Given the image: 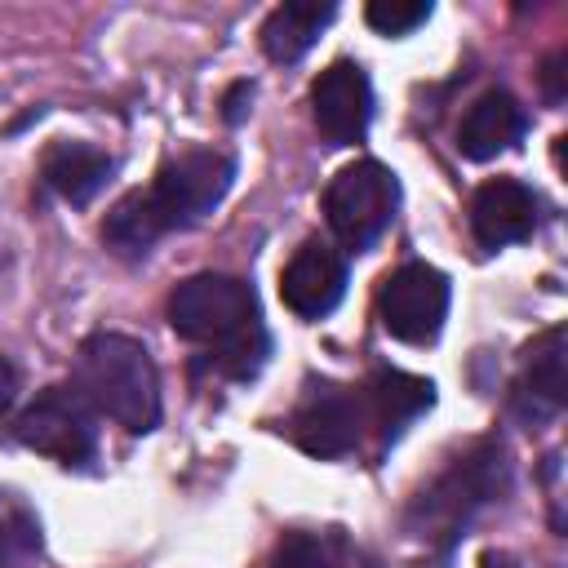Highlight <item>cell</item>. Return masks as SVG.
Masks as SVG:
<instances>
[{"label":"cell","mask_w":568,"mask_h":568,"mask_svg":"<svg viewBox=\"0 0 568 568\" xmlns=\"http://www.w3.org/2000/svg\"><path fill=\"white\" fill-rule=\"evenodd\" d=\"M430 404H435V386L426 377H413V373H399V368H382L368 382V417L377 422L382 439H395Z\"/></svg>","instance_id":"15"},{"label":"cell","mask_w":568,"mask_h":568,"mask_svg":"<svg viewBox=\"0 0 568 568\" xmlns=\"http://www.w3.org/2000/svg\"><path fill=\"white\" fill-rule=\"evenodd\" d=\"M13 390H18V368L0 355V408H9V404H13Z\"/></svg>","instance_id":"22"},{"label":"cell","mask_w":568,"mask_h":568,"mask_svg":"<svg viewBox=\"0 0 568 568\" xmlns=\"http://www.w3.org/2000/svg\"><path fill=\"white\" fill-rule=\"evenodd\" d=\"M311 115H315V129L324 133V142H333V146L359 142L373 120V84H368L364 67L351 58L328 62L320 71V80L311 84Z\"/></svg>","instance_id":"8"},{"label":"cell","mask_w":568,"mask_h":568,"mask_svg":"<svg viewBox=\"0 0 568 568\" xmlns=\"http://www.w3.org/2000/svg\"><path fill=\"white\" fill-rule=\"evenodd\" d=\"M519 138H524V106L506 89L479 93L457 124V151L466 160H493L510 151Z\"/></svg>","instance_id":"13"},{"label":"cell","mask_w":568,"mask_h":568,"mask_svg":"<svg viewBox=\"0 0 568 568\" xmlns=\"http://www.w3.org/2000/svg\"><path fill=\"white\" fill-rule=\"evenodd\" d=\"M377 315L395 342H408V346L435 342L448 315V275L430 262H404L382 280Z\"/></svg>","instance_id":"5"},{"label":"cell","mask_w":568,"mask_h":568,"mask_svg":"<svg viewBox=\"0 0 568 568\" xmlns=\"http://www.w3.org/2000/svg\"><path fill=\"white\" fill-rule=\"evenodd\" d=\"M426 18H430V4H426V0H373V4L364 9V22H368L377 36H408V31H417Z\"/></svg>","instance_id":"19"},{"label":"cell","mask_w":568,"mask_h":568,"mask_svg":"<svg viewBox=\"0 0 568 568\" xmlns=\"http://www.w3.org/2000/svg\"><path fill=\"white\" fill-rule=\"evenodd\" d=\"M75 390L84 404L106 413L133 435L160 422V377L142 342L124 333H93L75 355Z\"/></svg>","instance_id":"2"},{"label":"cell","mask_w":568,"mask_h":568,"mask_svg":"<svg viewBox=\"0 0 568 568\" xmlns=\"http://www.w3.org/2000/svg\"><path fill=\"white\" fill-rule=\"evenodd\" d=\"M36 555H40V519H36V510L22 497L0 493V568H22Z\"/></svg>","instance_id":"17"},{"label":"cell","mask_w":568,"mask_h":568,"mask_svg":"<svg viewBox=\"0 0 568 568\" xmlns=\"http://www.w3.org/2000/svg\"><path fill=\"white\" fill-rule=\"evenodd\" d=\"M359 426H364V404L337 386V382H306L293 417H288V430L297 439L302 453L311 457H342L355 448L359 439Z\"/></svg>","instance_id":"7"},{"label":"cell","mask_w":568,"mask_h":568,"mask_svg":"<svg viewBox=\"0 0 568 568\" xmlns=\"http://www.w3.org/2000/svg\"><path fill=\"white\" fill-rule=\"evenodd\" d=\"M564 62H568V53L555 49V53L546 58V67H541V89H546L550 102H564Z\"/></svg>","instance_id":"20"},{"label":"cell","mask_w":568,"mask_h":568,"mask_svg":"<svg viewBox=\"0 0 568 568\" xmlns=\"http://www.w3.org/2000/svg\"><path fill=\"white\" fill-rule=\"evenodd\" d=\"M169 324L178 337L213 351V364L231 377H253L266 359V333L257 297L235 275H191L169 293Z\"/></svg>","instance_id":"1"},{"label":"cell","mask_w":568,"mask_h":568,"mask_svg":"<svg viewBox=\"0 0 568 568\" xmlns=\"http://www.w3.org/2000/svg\"><path fill=\"white\" fill-rule=\"evenodd\" d=\"M13 435L36 448L40 457H53L62 466H84L93 453H98V435H93V417H89V404L62 386H49L44 395H36L18 422H13Z\"/></svg>","instance_id":"6"},{"label":"cell","mask_w":568,"mask_h":568,"mask_svg":"<svg viewBox=\"0 0 568 568\" xmlns=\"http://www.w3.org/2000/svg\"><path fill=\"white\" fill-rule=\"evenodd\" d=\"M333 4H320V0H288V4H275L262 22V49L271 62H297L315 36L333 22Z\"/></svg>","instance_id":"16"},{"label":"cell","mask_w":568,"mask_h":568,"mask_svg":"<svg viewBox=\"0 0 568 568\" xmlns=\"http://www.w3.org/2000/svg\"><path fill=\"white\" fill-rule=\"evenodd\" d=\"M568 377H564V328H546L528 351L515 382V413L532 426L564 413Z\"/></svg>","instance_id":"12"},{"label":"cell","mask_w":568,"mask_h":568,"mask_svg":"<svg viewBox=\"0 0 568 568\" xmlns=\"http://www.w3.org/2000/svg\"><path fill=\"white\" fill-rule=\"evenodd\" d=\"M115 173V160L89 142H53L40 160V178L53 195H62L67 204H89Z\"/></svg>","instance_id":"14"},{"label":"cell","mask_w":568,"mask_h":568,"mask_svg":"<svg viewBox=\"0 0 568 568\" xmlns=\"http://www.w3.org/2000/svg\"><path fill=\"white\" fill-rule=\"evenodd\" d=\"M537 226V195L519 178H488L470 195V231L479 248L497 253L506 244L528 240Z\"/></svg>","instance_id":"10"},{"label":"cell","mask_w":568,"mask_h":568,"mask_svg":"<svg viewBox=\"0 0 568 568\" xmlns=\"http://www.w3.org/2000/svg\"><path fill=\"white\" fill-rule=\"evenodd\" d=\"M395 209H399V182L377 160L346 164L324 191V217L351 253H364L368 244H377L382 231L395 222Z\"/></svg>","instance_id":"4"},{"label":"cell","mask_w":568,"mask_h":568,"mask_svg":"<svg viewBox=\"0 0 568 568\" xmlns=\"http://www.w3.org/2000/svg\"><path fill=\"white\" fill-rule=\"evenodd\" d=\"M248 102H253V84H248V80H240V84L226 93V120H231V124H240V120H244V111H248Z\"/></svg>","instance_id":"21"},{"label":"cell","mask_w":568,"mask_h":568,"mask_svg":"<svg viewBox=\"0 0 568 568\" xmlns=\"http://www.w3.org/2000/svg\"><path fill=\"white\" fill-rule=\"evenodd\" d=\"M271 568H337V541L324 532H284L271 550Z\"/></svg>","instance_id":"18"},{"label":"cell","mask_w":568,"mask_h":568,"mask_svg":"<svg viewBox=\"0 0 568 568\" xmlns=\"http://www.w3.org/2000/svg\"><path fill=\"white\" fill-rule=\"evenodd\" d=\"M479 568H519V564H515L506 550H488V555L479 559Z\"/></svg>","instance_id":"23"},{"label":"cell","mask_w":568,"mask_h":568,"mask_svg":"<svg viewBox=\"0 0 568 568\" xmlns=\"http://www.w3.org/2000/svg\"><path fill=\"white\" fill-rule=\"evenodd\" d=\"M342 293H346V262L328 244H315V240L302 244L280 275V297L302 320L328 315L342 302Z\"/></svg>","instance_id":"11"},{"label":"cell","mask_w":568,"mask_h":568,"mask_svg":"<svg viewBox=\"0 0 568 568\" xmlns=\"http://www.w3.org/2000/svg\"><path fill=\"white\" fill-rule=\"evenodd\" d=\"M506 484V462L497 444H479L475 453H466L430 493H422V519L439 524V528H457L470 519L475 506H484L488 497H497Z\"/></svg>","instance_id":"9"},{"label":"cell","mask_w":568,"mask_h":568,"mask_svg":"<svg viewBox=\"0 0 568 568\" xmlns=\"http://www.w3.org/2000/svg\"><path fill=\"white\" fill-rule=\"evenodd\" d=\"M235 182V155L217 151V146H191L182 155H173L155 182L142 191L151 217L160 222V231H178L200 222L204 213H213L222 204V195Z\"/></svg>","instance_id":"3"}]
</instances>
